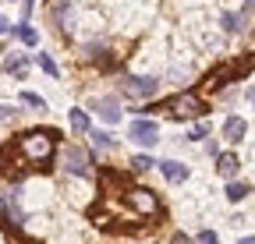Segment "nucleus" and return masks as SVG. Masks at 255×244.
<instances>
[{
    "mask_svg": "<svg viewBox=\"0 0 255 244\" xmlns=\"http://www.w3.org/2000/svg\"><path fill=\"white\" fill-rule=\"evenodd\" d=\"M14 117V106H4V103H0V124H4V120H11Z\"/></svg>",
    "mask_w": 255,
    "mask_h": 244,
    "instance_id": "a878e982",
    "label": "nucleus"
},
{
    "mask_svg": "<svg viewBox=\"0 0 255 244\" xmlns=\"http://www.w3.org/2000/svg\"><path fill=\"white\" fill-rule=\"evenodd\" d=\"M64 11H71L68 0H53V4H50V18L53 21H64Z\"/></svg>",
    "mask_w": 255,
    "mask_h": 244,
    "instance_id": "aec40b11",
    "label": "nucleus"
},
{
    "mask_svg": "<svg viewBox=\"0 0 255 244\" xmlns=\"http://www.w3.org/2000/svg\"><path fill=\"white\" fill-rule=\"evenodd\" d=\"M14 156H21L25 163V173L28 170H50L53 163V149H57V131H28V135H18L14 145H7Z\"/></svg>",
    "mask_w": 255,
    "mask_h": 244,
    "instance_id": "f257e3e1",
    "label": "nucleus"
},
{
    "mask_svg": "<svg viewBox=\"0 0 255 244\" xmlns=\"http://www.w3.org/2000/svg\"><path fill=\"white\" fill-rule=\"evenodd\" d=\"M68 120H71V131H75V135H85V131H89V113H85V110H71Z\"/></svg>",
    "mask_w": 255,
    "mask_h": 244,
    "instance_id": "ddd939ff",
    "label": "nucleus"
},
{
    "mask_svg": "<svg viewBox=\"0 0 255 244\" xmlns=\"http://www.w3.org/2000/svg\"><path fill=\"white\" fill-rule=\"evenodd\" d=\"M85 57L89 60H107V43H89L85 46Z\"/></svg>",
    "mask_w": 255,
    "mask_h": 244,
    "instance_id": "f3484780",
    "label": "nucleus"
},
{
    "mask_svg": "<svg viewBox=\"0 0 255 244\" xmlns=\"http://www.w3.org/2000/svg\"><path fill=\"white\" fill-rule=\"evenodd\" d=\"M248 195V184H245V180H234L231 177V184H227V202H241Z\"/></svg>",
    "mask_w": 255,
    "mask_h": 244,
    "instance_id": "4468645a",
    "label": "nucleus"
},
{
    "mask_svg": "<svg viewBox=\"0 0 255 244\" xmlns=\"http://www.w3.org/2000/svg\"><path fill=\"white\" fill-rule=\"evenodd\" d=\"M4 32H11V21H7L4 14H0V36H4Z\"/></svg>",
    "mask_w": 255,
    "mask_h": 244,
    "instance_id": "bb28decb",
    "label": "nucleus"
},
{
    "mask_svg": "<svg viewBox=\"0 0 255 244\" xmlns=\"http://www.w3.org/2000/svg\"><path fill=\"white\" fill-rule=\"evenodd\" d=\"M92 145L96 149H114V135L110 131H92Z\"/></svg>",
    "mask_w": 255,
    "mask_h": 244,
    "instance_id": "6ab92c4d",
    "label": "nucleus"
},
{
    "mask_svg": "<svg viewBox=\"0 0 255 244\" xmlns=\"http://www.w3.org/2000/svg\"><path fill=\"white\" fill-rule=\"evenodd\" d=\"M11 32H14V36H18V39H21L25 46H36V43H39V36H36V28H32L28 21H21L18 28H11Z\"/></svg>",
    "mask_w": 255,
    "mask_h": 244,
    "instance_id": "f8f14e48",
    "label": "nucleus"
},
{
    "mask_svg": "<svg viewBox=\"0 0 255 244\" xmlns=\"http://www.w3.org/2000/svg\"><path fill=\"white\" fill-rule=\"evenodd\" d=\"M159 173H163V177L170 180V184H184L191 170H188L184 163H177V160H167V163H159Z\"/></svg>",
    "mask_w": 255,
    "mask_h": 244,
    "instance_id": "6e6552de",
    "label": "nucleus"
},
{
    "mask_svg": "<svg viewBox=\"0 0 255 244\" xmlns=\"http://www.w3.org/2000/svg\"><path fill=\"white\" fill-rule=\"evenodd\" d=\"M220 21H223V32H238V18L234 14H223Z\"/></svg>",
    "mask_w": 255,
    "mask_h": 244,
    "instance_id": "b1692460",
    "label": "nucleus"
},
{
    "mask_svg": "<svg viewBox=\"0 0 255 244\" xmlns=\"http://www.w3.org/2000/svg\"><path fill=\"white\" fill-rule=\"evenodd\" d=\"M7 71H11L14 78H25V71H28V60H25V57H11V60H7Z\"/></svg>",
    "mask_w": 255,
    "mask_h": 244,
    "instance_id": "2eb2a0df",
    "label": "nucleus"
},
{
    "mask_svg": "<svg viewBox=\"0 0 255 244\" xmlns=\"http://www.w3.org/2000/svg\"><path fill=\"white\" fill-rule=\"evenodd\" d=\"M167 110H174V117H181V120H195V117L209 113V106H206L195 92H181V96H174V99L167 103Z\"/></svg>",
    "mask_w": 255,
    "mask_h": 244,
    "instance_id": "7ed1b4c3",
    "label": "nucleus"
},
{
    "mask_svg": "<svg viewBox=\"0 0 255 244\" xmlns=\"http://www.w3.org/2000/svg\"><path fill=\"white\" fill-rule=\"evenodd\" d=\"M174 244H191V241H188L184 234H177V237H174Z\"/></svg>",
    "mask_w": 255,
    "mask_h": 244,
    "instance_id": "cd10ccee",
    "label": "nucleus"
},
{
    "mask_svg": "<svg viewBox=\"0 0 255 244\" xmlns=\"http://www.w3.org/2000/svg\"><path fill=\"white\" fill-rule=\"evenodd\" d=\"M121 92H124L128 99H152V96L159 92V81L149 78V75H124Z\"/></svg>",
    "mask_w": 255,
    "mask_h": 244,
    "instance_id": "f03ea898",
    "label": "nucleus"
},
{
    "mask_svg": "<svg viewBox=\"0 0 255 244\" xmlns=\"http://www.w3.org/2000/svg\"><path fill=\"white\" fill-rule=\"evenodd\" d=\"M128 202H131L138 212H156V205H159V202H156V195H152V191H145V188H135L131 195H128Z\"/></svg>",
    "mask_w": 255,
    "mask_h": 244,
    "instance_id": "1a4fd4ad",
    "label": "nucleus"
},
{
    "mask_svg": "<svg viewBox=\"0 0 255 244\" xmlns=\"http://www.w3.org/2000/svg\"><path fill=\"white\" fill-rule=\"evenodd\" d=\"M234 18H238V32H248V28L255 25V0H245V7Z\"/></svg>",
    "mask_w": 255,
    "mask_h": 244,
    "instance_id": "9b49d317",
    "label": "nucleus"
},
{
    "mask_svg": "<svg viewBox=\"0 0 255 244\" xmlns=\"http://www.w3.org/2000/svg\"><path fill=\"white\" fill-rule=\"evenodd\" d=\"M188 138H191V142H206V138H209V124H195Z\"/></svg>",
    "mask_w": 255,
    "mask_h": 244,
    "instance_id": "4be33fe9",
    "label": "nucleus"
},
{
    "mask_svg": "<svg viewBox=\"0 0 255 244\" xmlns=\"http://www.w3.org/2000/svg\"><path fill=\"white\" fill-rule=\"evenodd\" d=\"M21 103H25V106H32V110H39V113L46 110V99H43L39 92H21Z\"/></svg>",
    "mask_w": 255,
    "mask_h": 244,
    "instance_id": "dca6fc26",
    "label": "nucleus"
},
{
    "mask_svg": "<svg viewBox=\"0 0 255 244\" xmlns=\"http://www.w3.org/2000/svg\"><path fill=\"white\" fill-rule=\"evenodd\" d=\"M60 163H64V170H68L71 177H85V173H89V166H92L89 152H85V149H75V145H68V149H64Z\"/></svg>",
    "mask_w": 255,
    "mask_h": 244,
    "instance_id": "20e7f679",
    "label": "nucleus"
},
{
    "mask_svg": "<svg viewBox=\"0 0 255 244\" xmlns=\"http://www.w3.org/2000/svg\"><path fill=\"white\" fill-rule=\"evenodd\" d=\"M245 135H248V124L241 117H227V120H223V138H227V142H241Z\"/></svg>",
    "mask_w": 255,
    "mask_h": 244,
    "instance_id": "9d476101",
    "label": "nucleus"
},
{
    "mask_svg": "<svg viewBox=\"0 0 255 244\" xmlns=\"http://www.w3.org/2000/svg\"><path fill=\"white\" fill-rule=\"evenodd\" d=\"M238 244H255V237H241V241H238Z\"/></svg>",
    "mask_w": 255,
    "mask_h": 244,
    "instance_id": "c85d7f7f",
    "label": "nucleus"
},
{
    "mask_svg": "<svg viewBox=\"0 0 255 244\" xmlns=\"http://www.w3.org/2000/svg\"><path fill=\"white\" fill-rule=\"evenodd\" d=\"M0 53H4V50H0Z\"/></svg>",
    "mask_w": 255,
    "mask_h": 244,
    "instance_id": "c756f323",
    "label": "nucleus"
},
{
    "mask_svg": "<svg viewBox=\"0 0 255 244\" xmlns=\"http://www.w3.org/2000/svg\"><path fill=\"white\" fill-rule=\"evenodd\" d=\"M92 110L100 113V117L107 120V124H121V103H117V99H110V96H100V99L92 103Z\"/></svg>",
    "mask_w": 255,
    "mask_h": 244,
    "instance_id": "423d86ee",
    "label": "nucleus"
},
{
    "mask_svg": "<svg viewBox=\"0 0 255 244\" xmlns=\"http://www.w3.org/2000/svg\"><path fill=\"white\" fill-rule=\"evenodd\" d=\"M156 135H159L156 120H135V124L128 128V138L138 142V145H156Z\"/></svg>",
    "mask_w": 255,
    "mask_h": 244,
    "instance_id": "39448f33",
    "label": "nucleus"
},
{
    "mask_svg": "<svg viewBox=\"0 0 255 244\" xmlns=\"http://www.w3.org/2000/svg\"><path fill=\"white\" fill-rule=\"evenodd\" d=\"M156 163H152V156H135L131 160V170H138V173H145V170H152Z\"/></svg>",
    "mask_w": 255,
    "mask_h": 244,
    "instance_id": "412c9836",
    "label": "nucleus"
},
{
    "mask_svg": "<svg viewBox=\"0 0 255 244\" xmlns=\"http://www.w3.org/2000/svg\"><path fill=\"white\" fill-rule=\"evenodd\" d=\"M36 64H39V68H43L50 78H57V75H60V71H57V64L50 60V53H36Z\"/></svg>",
    "mask_w": 255,
    "mask_h": 244,
    "instance_id": "a211bd4d",
    "label": "nucleus"
},
{
    "mask_svg": "<svg viewBox=\"0 0 255 244\" xmlns=\"http://www.w3.org/2000/svg\"><path fill=\"white\" fill-rule=\"evenodd\" d=\"M32 7H36V0H21V21L32 18Z\"/></svg>",
    "mask_w": 255,
    "mask_h": 244,
    "instance_id": "393cba45",
    "label": "nucleus"
},
{
    "mask_svg": "<svg viewBox=\"0 0 255 244\" xmlns=\"http://www.w3.org/2000/svg\"><path fill=\"white\" fill-rule=\"evenodd\" d=\"M238 170H241V160H238V152H216V173L220 177H238Z\"/></svg>",
    "mask_w": 255,
    "mask_h": 244,
    "instance_id": "0eeeda50",
    "label": "nucleus"
},
{
    "mask_svg": "<svg viewBox=\"0 0 255 244\" xmlns=\"http://www.w3.org/2000/svg\"><path fill=\"white\" fill-rule=\"evenodd\" d=\"M195 244H220V234H216V230H202V234L195 237Z\"/></svg>",
    "mask_w": 255,
    "mask_h": 244,
    "instance_id": "5701e85b",
    "label": "nucleus"
}]
</instances>
